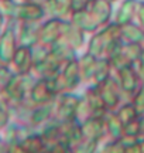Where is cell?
<instances>
[{
  "mask_svg": "<svg viewBox=\"0 0 144 153\" xmlns=\"http://www.w3.org/2000/svg\"><path fill=\"white\" fill-rule=\"evenodd\" d=\"M62 27L64 22L61 19H51L48 22L43 24V27H40L38 31V43L41 44H54L57 43L60 37L62 36Z\"/></svg>",
  "mask_w": 144,
  "mask_h": 153,
  "instance_id": "obj_1",
  "label": "cell"
},
{
  "mask_svg": "<svg viewBox=\"0 0 144 153\" xmlns=\"http://www.w3.org/2000/svg\"><path fill=\"white\" fill-rule=\"evenodd\" d=\"M45 10L43 9V6L38 3H31V1H26L23 4L17 6L16 9V14L14 16L21 20V22H27V23H35L41 20L44 17Z\"/></svg>",
  "mask_w": 144,
  "mask_h": 153,
  "instance_id": "obj_2",
  "label": "cell"
},
{
  "mask_svg": "<svg viewBox=\"0 0 144 153\" xmlns=\"http://www.w3.org/2000/svg\"><path fill=\"white\" fill-rule=\"evenodd\" d=\"M16 34L13 28H7L0 36V62L9 64L13 60V55L16 53Z\"/></svg>",
  "mask_w": 144,
  "mask_h": 153,
  "instance_id": "obj_3",
  "label": "cell"
},
{
  "mask_svg": "<svg viewBox=\"0 0 144 153\" xmlns=\"http://www.w3.org/2000/svg\"><path fill=\"white\" fill-rule=\"evenodd\" d=\"M11 62L14 64L16 70L20 72V75H26L30 72V70L34 67L33 54H31V47L27 45H20L16 50V53L13 55Z\"/></svg>",
  "mask_w": 144,
  "mask_h": 153,
  "instance_id": "obj_4",
  "label": "cell"
},
{
  "mask_svg": "<svg viewBox=\"0 0 144 153\" xmlns=\"http://www.w3.org/2000/svg\"><path fill=\"white\" fill-rule=\"evenodd\" d=\"M98 91H99L100 97L105 102L106 108H115L119 104V88H117L116 82L113 81L110 76L105 82L99 84Z\"/></svg>",
  "mask_w": 144,
  "mask_h": 153,
  "instance_id": "obj_5",
  "label": "cell"
},
{
  "mask_svg": "<svg viewBox=\"0 0 144 153\" xmlns=\"http://www.w3.org/2000/svg\"><path fill=\"white\" fill-rule=\"evenodd\" d=\"M79 104V98L73 97V95H65L62 97L61 102L58 105V116L62 120H72L76 118V108Z\"/></svg>",
  "mask_w": 144,
  "mask_h": 153,
  "instance_id": "obj_6",
  "label": "cell"
},
{
  "mask_svg": "<svg viewBox=\"0 0 144 153\" xmlns=\"http://www.w3.org/2000/svg\"><path fill=\"white\" fill-rule=\"evenodd\" d=\"M119 81H120V88L126 92H133L137 89L139 84V75L132 65H127L119 70Z\"/></svg>",
  "mask_w": 144,
  "mask_h": 153,
  "instance_id": "obj_7",
  "label": "cell"
},
{
  "mask_svg": "<svg viewBox=\"0 0 144 153\" xmlns=\"http://www.w3.org/2000/svg\"><path fill=\"white\" fill-rule=\"evenodd\" d=\"M72 24L76 26L79 30L82 31H95L96 28L99 27V23L96 22V19L92 16L90 11H78L72 14Z\"/></svg>",
  "mask_w": 144,
  "mask_h": 153,
  "instance_id": "obj_8",
  "label": "cell"
},
{
  "mask_svg": "<svg viewBox=\"0 0 144 153\" xmlns=\"http://www.w3.org/2000/svg\"><path fill=\"white\" fill-rule=\"evenodd\" d=\"M24 91H26V88H24V81H23L21 75L11 76L10 81L4 85V94L10 101L20 102L24 97Z\"/></svg>",
  "mask_w": 144,
  "mask_h": 153,
  "instance_id": "obj_9",
  "label": "cell"
},
{
  "mask_svg": "<svg viewBox=\"0 0 144 153\" xmlns=\"http://www.w3.org/2000/svg\"><path fill=\"white\" fill-rule=\"evenodd\" d=\"M90 13L99 24L109 22L112 14V4L109 0H93L90 1Z\"/></svg>",
  "mask_w": 144,
  "mask_h": 153,
  "instance_id": "obj_10",
  "label": "cell"
},
{
  "mask_svg": "<svg viewBox=\"0 0 144 153\" xmlns=\"http://www.w3.org/2000/svg\"><path fill=\"white\" fill-rule=\"evenodd\" d=\"M54 94L50 91V88L47 85L45 79H40L33 85L31 91H30V98L33 101L34 104L37 105H43L50 102L51 98H52Z\"/></svg>",
  "mask_w": 144,
  "mask_h": 153,
  "instance_id": "obj_11",
  "label": "cell"
},
{
  "mask_svg": "<svg viewBox=\"0 0 144 153\" xmlns=\"http://www.w3.org/2000/svg\"><path fill=\"white\" fill-rule=\"evenodd\" d=\"M86 101H88L90 112L93 114L95 118H102L105 115V111L107 108H106L105 102H103V99H102L99 91L96 88H92L86 92Z\"/></svg>",
  "mask_w": 144,
  "mask_h": 153,
  "instance_id": "obj_12",
  "label": "cell"
},
{
  "mask_svg": "<svg viewBox=\"0 0 144 153\" xmlns=\"http://www.w3.org/2000/svg\"><path fill=\"white\" fill-rule=\"evenodd\" d=\"M79 62L76 60H69L65 62V65H64V70H62V76H64V79L67 82V87L68 89H72V88H75L78 85V82H79Z\"/></svg>",
  "mask_w": 144,
  "mask_h": 153,
  "instance_id": "obj_13",
  "label": "cell"
},
{
  "mask_svg": "<svg viewBox=\"0 0 144 153\" xmlns=\"http://www.w3.org/2000/svg\"><path fill=\"white\" fill-rule=\"evenodd\" d=\"M62 36L65 37V41L71 45L72 48H78L83 43V31L79 30L76 26H73L72 23H64Z\"/></svg>",
  "mask_w": 144,
  "mask_h": 153,
  "instance_id": "obj_14",
  "label": "cell"
},
{
  "mask_svg": "<svg viewBox=\"0 0 144 153\" xmlns=\"http://www.w3.org/2000/svg\"><path fill=\"white\" fill-rule=\"evenodd\" d=\"M119 53H120L130 64H133V62L140 60V55L143 53V47H141L140 43H127V44H123V45L120 44Z\"/></svg>",
  "mask_w": 144,
  "mask_h": 153,
  "instance_id": "obj_15",
  "label": "cell"
},
{
  "mask_svg": "<svg viewBox=\"0 0 144 153\" xmlns=\"http://www.w3.org/2000/svg\"><path fill=\"white\" fill-rule=\"evenodd\" d=\"M122 37L126 38L129 43H141L144 40V28L136 24H124L122 26Z\"/></svg>",
  "mask_w": 144,
  "mask_h": 153,
  "instance_id": "obj_16",
  "label": "cell"
},
{
  "mask_svg": "<svg viewBox=\"0 0 144 153\" xmlns=\"http://www.w3.org/2000/svg\"><path fill=\"white\" fill-rule=\"evenodd\" d=\"M81 129H82V135L92 137V139H96V137H99L102 135L103 123H102L100 118H92V119L85 120V123L81 126Z\"/></svg>",
  "mask_w": 144,
  "mask_h": 153,
  "instance_id": "obj_17",
  "label": "cell"
},
{
  "mask_svg": "<svg viewBox=\"0 0 144 153\" xmlns=\"http://www.w3.org/2000/svg\"><path fill=\"white\" fill-rule=\"evenodd\" d=\"M134 11H136V3H134V0H124L122 7H120V10H119V13H117L116 23L119 26H124V24L132 23Z\"/></svg>",
  "mask_w": 144,
  "mask_h": 153,
  "instance_id": "obj_18",
  "label": "cell"
},
{
  "mask_svg": "<svg viewBox=\"0 0 144 153\" xmlns=\"http://www.w3.org/2000/svg\"><path fill=\"white\" fill-rule=\"evenodd\" d=\"M79 62V72L82 74L83 78H92L95 72V68H96V64H98V58L93 57L92 54H85L78 61Z\"/></svg>",
  "mask_w": 144,
  "mask_h": 153,
  "instance_id": "obj_19",
  "label": "cell"
},
{
  "mask_svg": "<svg viewBox=\"0 0 144 153\" xmlns=\"http://www.w3.org/2000/svg\"><path fill=\"white\" fill-rule=\"evenodd\" d=\"M45 7L48 9L51 14L58 17H62L69 11V0H47L45 1Z\"/></svg>",
  "mask_w": 144,
  "mask_h": 153,
  "instance_id": "obj_20",
  "label": "cell"
},
{
  "mask_svg": "<svg viewBox=\"0 0 144 153\" xmlns=\"http://www.w3.org/2000/svg\"><path fill=\"white\" fill-rule=\"evenodd\" d=\"M89 54H92L93 57L99 58L100 55L106 53V41L102 33L95 34L93 37L90 38V43H89Z\"/></svg>",
  "mask_w": 144,
  "mask_h": 153,
  "instance_id": "obj_21",
  "label": "cell"
},
{
  "mask_svg": "<svg viewBox=\"0 0 144 153\" xmlns=\"http://www.w3.org/2000/svg\"><path fill=\"white\" fill-rule=\"evenodd\" d=\"M38 31L40 28H33L31 24H26L23 27L21 36H20V41H21V45H27V47H31L35 43H38Z\"/></svg>",
  "mask_w": 144,
  "mask_h": 153,
  "instance_id": "obj_22",
  "label": "cell"
},
{
  "mask_svg": "<svg viewBox=\"0 0 144 153\" xmlns=\"http://www.w3.org/2000/svg\"><path fill=\"white\" fill-rule=\"evenodd\" d=\"M110 67H112L110 60H98V64H96V68H95V72H93L95 81L98 84L105 82L109 78Z\"/></svg>",
  "mask_w": 144,
  "mask_h": 153,
  "instance_id": "obj_23",
  "label": "cell"
},
{
  "mask_svg": "<svg viewBox=\"0 0 144 153\" xmlns=\"http://www.w3.org/2000/svg\"><path fill=\"white\" fill-rule=\"evenodd\" d=\"M116 115H117V118L120 119V122H122L123 125H126V123H129L130 120H133L134 118L137 116V109L134 108L133 102H132V104L123 105Z\"/></svg>",
  "mask_w": 144,
  "mask_h": 153,
  "instance_id": "obj_24",
  "label": "cell"
},
{
  "mask_svg": "<svg viewBox=\"0 0 144 153\" xmlns=\"http://www.w3.org/2000/svg\"><path fill=\"white\" fill-rule=\"evenodd\" d=\"M51 111H52V105H51L50 102L40 105V108H37V109L34 111L31 119H33L34 123H41V122H44L45 119L50 118Z\"/></svg>",
  "mask_w": 144,
  "mask_h": 153,
  "instance_id": "obj_25",
  "label": "cell"
},
{
  "mask_svg": "<svg viewBox=\"0 0 144 153\" xmlns=\"http://www.w3.org/2000/svg\"><path fill=\"white\" fill-rule=\"evenodd\" d=\"M141 128H143V125H141V122H140L139 119H136L134 118L133 120H130L129 123H126V125H123V132H124V135L126 136H137L140 133V131H141Z\"/></svg>",
  "mask_w": 144,
  "mask_h": 153,
  "instance_id": "obj_26",
  "label": "cell"
},
{
  "mask_svg": "<svg viewBox=\"0 0 144 153\" xmlns=\"http://www.w3.org/2000/svg\"><path fill=\"white\" fill-rule=\"evenodd\" d=\"M107 125H109V129L113 135H122L123 132V123L120 122V119L117 118V115H112L109 122H107Z\"/></svg>",
  "mask_w": 144,
  "mask_h": 153,
  "instance_id": "obj_27",
  "label": "cell"
},
{
  "mask_svg": "<svg viewBox=\"0 0 144 153\" xmlns=\"http://www.w3.org/2000/svg\"><path fill=\"white\" fill-rule=\"evenodd\" d=\"M89 3H90L89 0H69V10L72 13L83 11V10H86Z\"/></svg>",
  "mask_w": 144,
  "mask_h": 153,
  "instance_id": "obj_28",
  "label": "cell"
},
{
  "mask_svg": "<svg viewBox=\"0 0 144 153\" xmlns=\"http://www.w3.org/2000/svg\"><path fill=\"white\" fill-rule=\"evenodd\" d=\"M133 105H134V108L137 109V114L144 112V87L140 88L139 91H137V94L134 95Z\"/></svg>",
  "mask_w": 144,
  "mask_h": 153,
  "instance_id": "obj_29",
  "label": "cell"
},
{
  "mask_svg": "<svg viewBox=\"0 0 144 153\" xmlns=\"http://www.w3.org/2000/svg\"><path fill=\"white\" fill-rule=\"evenodd\" d=\"M40 145H41L40 137L38 136H33V137H28L27 140L24 142V148H33V150H38Z\"/></svg>",
  "mask_w": 144,
  "mask_h": 153,
  "instance_id": "obj_30",
  "label": "cell"
},
{
  "mask_svg": "<svg viewBox=\"0 0 144 153\" xmlns=\"http://www.w3.org/2000/svg\"><path fill=\"white\" fill-rule=\"evenodd\" d=\"M7 118H9V114H7V109L3 102H0V126H3L7 122Z\"/></svg>",
  "mask_w": 144,
  "mask_h": 153,
  "instance_id": "obj_31",
  "label": "cell"
},
{
  "mask_svg": "<svg viewBox=\"0 0 144 153\" xmlns=\"http://www.w3.org/2000/svg\"><path fill=\"white\" fill-rule=\"evenodd\" d=\"M136 10H137V17H139V20H140V24L144 28V3H140Z\"/></svg>",
  "mask_w": 144,
  "mask_h": 153,
  "instance_id": "obj_32",
  "label": "cell"
},
{
  "mask_svg": "<svg viewBox=\"0 0 144 153\" xmlns=\"http://www.w3.org/2000/svg\"><path fill=\"white\" fill-rule=\"evenodd\" d=\"M123 150H124V149H123V146L120 143H115V145L110 146V150H109V152L110 153H123Z\"/></svg>",
  "mask_w": 144,
  "mask_h": 153,
  "instance_id": "obj_33",
  "label": "cell"
},
{
  "mask_svg": "<svg viewBox=\"0 0 144 153\" xmlns=\"http://www.w3.org/2000/svg\"><path fill=\"white\" fill-rule=\"evenodd\" d=\"M139 61L144 65V50H143V53H141V55H140V60Z\"/></svg>",
  "mask_w": 144,
  "mask_h": 153,
  "instance_id": "obj_34",
  "label": "cell"
},
{
  "mask_svg": "<svg viewBox=\"0 0 144 153\" xmlns=\"http://www.w3.org/2000/svg\"><path fill=\"white\" fill-rule=\"evenodd\" d=\"M26 1H31V3H35V0H26Z\"/></svg>",
  "mask_w": 144,
  "mask_h": 153,
  "instance_id": "obj_35",
  "label": "cell"
},
{
  "mask_svg": "<svg viewBox=\"0 0 144 153\" xmlns=\"http://www.w3.org/2000/svg\"><path fill=\"white\" fill-rule=\"evenodd\" d=\"M89 1H93V0H89Z\"/></svg>",
  "mask_w": 144,
  "mask_h": 153,
  "instance_id": "obj_36",
  "label": "cell"
},
{
  "mask_svg": "<svg viewBox=\"0 0 144 153\" xmlns=\"http://www.w3.org/2000/svg\"><path fill=\"white\" fill-rule=\"evenodd\" d=\"M109 1H113V0H109Z\"/></svg>",
  "mask_w": 144,
  "mask_h": 153,
  "instance_id": "obj_37",
  "label": "cell"
}]
</instances>
